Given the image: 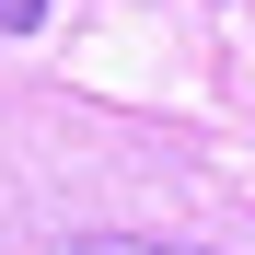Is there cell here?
Instances as JSON below:
<instances>
[{
    "label": "cell",
    "instance_id": "obj_1",
    "mask_svg": "<svg viewBox=\"0 0 255 255\" xmlns=\"http://www.w3.org/2000/svg\"><path fill=\"white\" fill-rule=\"evenodd\" d=\"M81 255H209V244H139V232H93Z\"/></svg>",
    "mask_w": 255,
    "mask_h": 255
},
{
    "label": "cell",
    "instance_id": "obj_2",
    "mask_svg": "<svg viewBox=\"0 0 255 255\" xmlns=\"http://www.w3.org/2000/svg\"><path fill=\"white\" fill-rule=\"evenodd\" d=\"M47 23V0H0V35H35Z\"/></svg>",
    "mask_w": 255,
    "mask_h": 255
}]
</instances>
